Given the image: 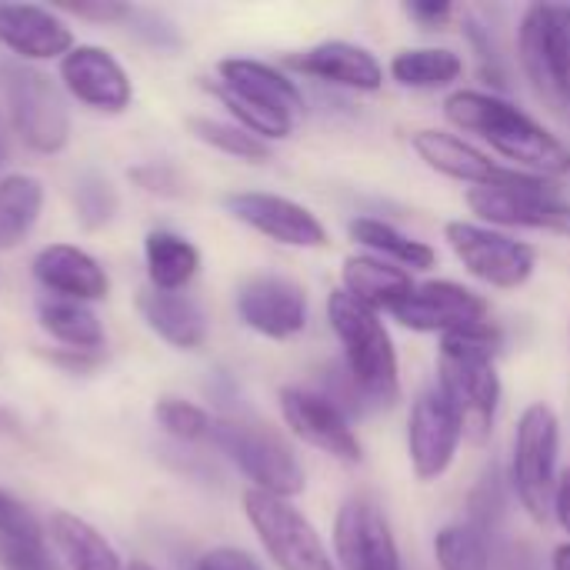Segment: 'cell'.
Listing matches in <instances>:
<instances>
[{
    "label": "cell",
    "mask_w": 570,
    "mask_h": 570,
    "mask_svg": "<svg viewBox=\"0 0 570 570\" xmlns=\"http://www.w3.org/2000/svg\"><path fill=\"white\" fill-rule=\"evenodd\" d=\"M234 304L244 327L267 341H291L307 327V291L291 277H250L237 287Z\"/></svg>",
    "instance_id": "cell-17"
},
{
    "label": "cell",
    "mask_w": 570,
    "mask_h": 570,
    "mask_svg": "<svg viewBox=\"0 0 570 570\" xmlns=\"http://www.w3.org/2000/svg\"><path fill=\"white\" fill-rule=\"evenodd\" d=\"M434 561L441 570H491V544L481 524L454 521L434 534Z\"/></svg>",
    "instance_id": "cell-31"
},
{
    "label": "cell",
    "mask_w": 570,
    "mask_h": 570,
    "mask_svg": "<svg viewBox=\"0 0 570 570\" xmlns=\"http://www.w3.org/2000/svg\"><path fill=\"white\" fill-rule=\"evenodd\" d=\"M444 240L471 277L494 291H518L538 267V250L498 227L474 220H448Z\"/></svg>",
    "instance_id": "cell-11"
},
{
    "label": "cell",
    "mask_w": 570,
    "mask_h": 570,
    "mask_svg": "<svg viewBox=\"0 0 570 570\" xmlns=\"http://www.w3.org/2000/svg\"><path fill=\"white\" fill-rule=\"evenodd\" d=\"M130 177H134L144 190H150V194H180V190H177V177H174V170H167V167L147 164V167H137Z\"/></svg>",
    "instance_id": "cell-39"
},
{
    "label": "cell",
    "mask_w": 570,
    "mask_h": 570,
    "mask_svg": "<svg viewBox=\"0 0 570 570\" xmlns=\"http://www.w3.org/2000/svg\"><path fill=\"white\" fill-rule=\"evenodd\" d=\"M137 314L144 317V324L164 344H170L177 351H197L207 341V314L184 291L140 287V294H137Z\"/></svg>",
    "instance_id": "cell-23"
},
{
    "label": "cell",
    "mask_w": 570,
    "mask_h": 570,
    "mask_svg": "<svg viewBox=\"0 0 570 570\" xmlns=\"http://www.w3.org/2000/svg\"><path fill=\"white\" fill-rule=\"evenodd\" d=\"M461 73L464 57L448 47H407L391 60V77L411 90H441L461 80Z\"/></svg>",
    "instance_id": "cell-30"
},
{
    "label": "cell",
    "mask_w": 570,
    "mask_h": 570,
    "mask_svg": "<svg viewBox=\"0 0 570 570\" xmlns=\"http://www.w3.org/2000/svg\"><path fill=\"white\" fill-rule=\"evenodd\" d=\"M468 207L488 227H514V230H551L570 237V200L561 197L554 180L538 174H518L501 187H471Z\"/></svg>",
    "instance_id": "cell-9"
},
{
    "label": "cell",
    "mask_w": 570,
    "mask_h": 570,
    "mask_svg": "<svg viewBox=\"0 0 570 570\" xmlns=\"http://www.w3.org/2000/svg\"><path fill=\"white\" fill-rule=\"evenodd\" d=\"M144 261L157 291H184L200 274V250L174 230H150L144 237Z\"/></svg>",
    "instance_id": "cell-27"
},
{
    "label": "cell",
    "mask_w": 570,
    "mask_h": 570,
    "mask_svg": "<svg viewBox=\"0 0 570 570\" xmlns=\"http://www.w3.org/2000/svg\"><path fill=\"white\" fill-rule=\"evenodd\" d=\"M464 434V417L448 401V394L438 384L424 387L407 414V461L417 481H441L451 471Z\"/></svg>",
    "instance_id": "cell-12"
},
{
    "label": "cell",
    "mask_w": 570,
    "mask_h": 570,
    "mask_svg": "<svg viewBox=\"0 0 570 570\" xmlns=\"http://www.w3.org/2000/svg\"><path fill=\"white\" fill-rule=\"evenodd\" d=\"M351 237L357 244H364L374 257H384L404 271H431L438 264V250L428 244V240H417V237H407L404 230H397L394 224L387 220H377V217H354L347 224Z\"/></svg>",
    "instance_id": "cell-28"
},
{
    "label": "cell",
    "mask_w": 570,
    "mask_h": 570,
    "mask_svg": "<svg viewBox=\"0 0 570 570\" xmlns=\"http://www.w3.org/2000/svg\"><path fill=\"white\" fill-rule=\"evenodd\" d=\"M30 271H33V281L50 297L97 304V301H104L110 294L107 271L100 267L97 257H90L77 244H47V247H40Z\"/></svg>",
    "instance_id": "cell-21"
},
{
    "label": "cell",
    "mask_w": 570,
    "mask_h": 570,
    "mask_svg": "<svg viewBox=\"0 0 570 570\" xmlns=\"http://www.w3.org/2000/svg\"><path fill=\"white\" fill-rule=\"evenodd\" d=\"M0 570H67L63 561L47 548V538L37 541H17L0 538Z\"/></svg>",
    "instance_id": "cell-35"
},
{
    "label": "cell",
    "mask_w": 570,
    "mask_h": 570,
    "mask_svg": "<svg viewBox=\"0 0 570 570\" xmlns=\"http://www.w3.org/2000/svg\"><path fill=\"white\" fill-rule=\"evenodd\" d=\"M154 417L160 424L164 434L177 438V441H207L210 438V428H214V417L194 404V401H184V397H160L154 404Z\"/></svg>",
    "instance_id": "cell-34"
},
{
    "label": "cell",
    "mask_w": 570,
    "mask_h": 570,
    "mask_svg": "<svg viewBox=\"0 0 570 570\" xmlns=\"http://www.w3.org/2000/svg\"><path fill=\"white\" fill-rule=\"evenodd\" d=\"M43 210V180L33 174L0 177V250L20 247Z\"/></svg>",
    "instance_id": "cell-29"
},
{
    "label": "cell",
    "mask_w": 570,
    "mask_h": 570,
    "mask_svg": "<svg viewBox=\"0 0 570 570\" xmlns=\"http://www.w3.org/2000/svg\"><path fill=\"white\" fill-rule=\"evenodd\" d=\"M207 441L224 451V458L250 481L254 491L287 501L304 494L307 474L277 428L247 417H214Z\"/></svg>",
    "instance_id": "cell-5"
},
{
    "label": "cell",
    "mask_w": 570,
    "mask_h": 570,
    "mask_svg": "<svg viewBox=\"0 0 570 570\" xmlns=\"http://www.w3.org/2000/svg\"><path fill=\"white\" fill-rule=\"evenodd\" d=\"M120 200H117V190L107 177L87 170L73 180V210H77V220L87 227V230H97L104 224L114 220Z\"/></svg>",
    "instance_id": "cell-33"
},
{
    "label": "cell",
    "mask_w": 570,
    "mask_h": 570,
    "mask_svg": "<svg viewBox=\"0 0 570 570\" xmlns=\"http://www.w3.org/2000/svg\"><path fill=\"white\" fill-rule=\"evenodd\" d=\"M130 570H157V568H150V564H144V561H130Z\"/></svg>",
    "instance_id": "cell-44"
},
{
    "label": "cell",
    "mask_w": 570,
    "mask_h": 570,
    "mask_svg": "<svg viewBox=\"0 0 570 570\" xmlns=\"http://www.w3.org/2000/svg\"><path fill=\"white\" fill-rule=\"evenodd\" d=\"M187 127H190V134L200 144H207V147H214V150H220V154H227L234 160H247V164L271 160V144L261 140V137H254L250 130H244L237 124L214 120V117H190Z\"/></svg>",
    "instance_id": "cell-32"
},
{
    "label": "cell",
    "mask_w": 570,
    "mask_h": 570,
    "mask_svg": "<svg viewBox=\"0 0 570 570\" xmlns=\"http://www.w3.org/2000/svg\"><path fill=\"white\" fill-rule=\"evenodd\" d=\"M47 538L67 570H130L117 548L83 518L70 511H53L47 521Z\"/></svg>",
    "instance_id": "cell-25"
},
{
    "label": "cell",
    "mask_w": 570,
    "mask_h": 570,
    "mask_svg": "<svg viewBox=\"0 0 570 570\" xmlns=\"http://www.w3.org/2000/svg\"><path fill=\"white\" fill-rule=\"evenodd\" d=\"M561 458V421L554 407L544 401L524 407L514 428V444H511V488L528 511L531 521L544 524L554 514V491H558V468Z\"/></svg>",
    "instance_id": "cell-7"
},
{
    "label": "cell",
    "mask_w": 570,
    "mask_h": 570,
    "mask_svg": "<svg viewBox=\"0 0 570 570\" xmlns=\"http://www.w3.org/2000/svg\"><path fill=\"white\" fill-rule=\"evenodd\" d=\"M60 83L73 100L100 114H124L134 104L130 73L107 47L97 43H77L60 60Z\"/></svg>",
    "instance_id": "cell-18"
},
{
    "label": "cell",
    "mask_w": 570,
    "mask_h": 570,
    "mask_svg": "<svg viewBox=\"0 0 570 570\" xmlns=\"http://www.w3.org/2000/svg\"><path fill=\"white\" fill-rule=\"evenodd\" d=\"M501 331L484 321L441 337L438 347V387L464 417V428L474 441H484L494 431L501 407V374H498Z\"/></svg>",
    "instance_id": "cell-2"
},
{
    "label": "cell",
    "mask_w": 570,
    "mask_h": 570,
    "mask_svg": "<svg viewBox=\"0 0 570 570\" xmlns=\"http://www.w3.org/2000/svg\"><path fill=\"white\" fill-rule=\"evenodd\" d=\"M284 67H291L294 73L324 80L331 87H344V90H357V94H374L384 87V67L381 60L351 40H324L314 43L307 50L287 53Z\"/></svg>",
    "instance_id": "cell-19"
},
{
    "label": "cell",
    "mask_w": 570,
    "mask_h": 570,
    "mask_svg": "<svg viewBox=\"0 0 570 570\" xmlns=\"http://www.w3.org/2000/svg\"><path fill=\"white\" fill-rule=\"evenodd\" d=\"M444 117L464 130L478 134L491 144L494 154L511 160L514 170L538 174V177H564L570 174V147L551 134L541 120H534L518 104L488 94V90H454L444 100Z\"/></svg>",
    "instance_id": "cell-1"
},
{
    "label": "cell",
    "mask_w": 570,
    "mask_h": 570,
    "mask_svg": "<svg viewBox=\"0 0 570 570\" xmlns=\"http://www.w3.org/2000/svg\"><path fill=\"white\" fill-rule=\"evenodd\" d=\"M224 210L237 224L264 234L274 244L304 247V250L327 247V227L321 224V217L291 197L267 194V190H237L224 197Z\"/></svg>",
    "instance_id": "cell-15"
},
{
    "label": "cell",
    "mask_w": 570,
    "mask_h": 570,
    "mask_svg": "<svg viewBox=\"0 0 570 570\" xmlns=\"http://www.w3.org/2000/svg\"><path fill=\"white\" fill-rule=\"evenodd\" d=\"M0 43L20 60H63L77 47L70 23L37 3H0Z\"/></svg>",
    "instance_id": "cell-22"
},
{
    "label": "cell",
    "mask_w": 570,
    "mask_h": 570,
    "mask_svg": "<svg viewBox=\"0 0 570 570\" xmlns=\"http://www.w3.org/2000/svg\"><path fill=\"white\" fill-rule=\"evenodd\" d=\"M327 321L344 347V367L357 397L387 407L401 397V364L384 317L344 291L327 297Z\"/></svg>",
    "instance_id": "cell-4"
},
{
    "label": "cell",
    "mask_w": 570,
    "mask_h": 570,
    "mask_svg": "<svg viewBox=\"0 0 570 570\" xmlns=\"http://www.w3.org/2000/svg\"><path fill=\"white\" fill-rule=\"evenodd\" d=\"M411 147L431 170H438L458 184H471V187H501L521 174L511 164L491 160V154L478 150L474 144H468L464 137L448 134V130H414Z\"/></svg>",
    "instance_id": "cell-20"
},
{
    "label": "cell",
    "mask_w": 570,
    "mask_h": 570,
    "mask_svg": "<svg viewBox=\"0 0 570 570\" xmlns=\"http://www.w3.org/2000/svg\"><path fill=\"white\" fill-rule=\"evenodd\" d=\"M194 570H264V564H261L250 551L224 544V548L204 551V554L197 558V568Z\"/></svg>",
    "instance_id": "cell-37"
},
{
    "label": "cell",
    "mask_w": 570,
    "mask_h": 570,
    "mask_svg": "<svg viewBox=\"0 0 570 570\" xmlns=\"http://www.w3.org/2000/svg\"><path fill=\"white\" fill-rule=\"evenodd\" d=\"M10 428H13V421H10V417H7V414L0 411V434H7Z\"/></svg>",
    "instance_id": "cell-43"
},
{
    "label": "cell",
    "mask_w": 570,
    "mask_h": 570,
    "mask_svg": "<svg viewBox=\"0 0 570 570\" xmlns=\"http://www.w3.org/2000/svg\"><path fill=\"white\" fill-rule=\"evenodd\" d=\"M551 570H570V541L554 551V558H551Z\"/></svg>",
    "instance_id": "cell-42"
},
{
    "label": "cell",
    "mask_w": 570,
    "mask_h": 570,
    "mask_svg": "<svg viewBox=\"0 0 570 570\" xmlns=\"http://www.w3.org/2000/svg\"><path fill=\"white\" fill-rule=\"evenodd\" d=\"M10 124L33 154H60L70 144V110L60 87L33 67L0 63Z\"/></svg>",
    "instance_id": "cell-8"
},
{
    "label": "cell",
    "mask_w": 570,
    "mask_h": 570,
    "mask_svg": "<svg viewBox=\"0 0 570 570\" xmlns=\"http://www.w3.org/2000/svg\"><path fill=\"white\" fill-rule=\"evenodd\" d=\"M404 13L424 30H438L454 17V7L448 0H414V3H404Z\"/></svg>",
    "instance_id": "cell-38"
},
{
    "label": "cell",
    "mask_w": 570,
    "mask_h": 570,
    "mask_svg": "<svg viewBox=\"0 0 570 570\" xmlns=\"http://www.w3.org/2000/svg\"><path fill=\"white\" fill-rule=\"evenodd\" d=\"M70 13L83 17V20H97V23H120L134 17V7L127 3H77L70 7Z\"/></svg>",
    "instance_id": "cell-40"
},
{
    "label": "cell",
    "mask_w": 570,
    "mask_h": 570,
    "mask_svg": "<svg viewBox=\"0 0 570 570\" xmlns=\"http://www.w3.org/2000/svg\"><path fill=\"white\" fill-rule=\"evenodd\" d=\"M391 317L417 334H454L474 324L491 321V304L454 281H424L414 284V291L391 311Z\"/></svg>",
    "instance_id": "cell-16"
},
{
    "label": "cell",
    "mask_w": 570,
    "mask_h": 570,
    "mask_svg": "<svg viewBox=\"0 0 570 570\" xmlns=\"http://www.w3.org/2000/svg\"><path fill=\"white\" fill-rule=\"evenodd\" d=\"M244 518L277 570H337L317 528L287 498L244 491Z\"/></svg>",
    "instance_id": "cell-10"
},
{
    "label": "cell",
    "mask_w": 570,
    "mask_h": 570,
    "mask_svg": "<svg viewBox=\"0 0 570 570\" xmlns=\"http://www.w3.org/2000/svg\"><path fill=\"white\" fill-rule=\"evenodd\" d=\"M341 291L351 294L354 301H361L364 307L377 311V314H391L411 291H414V277L411 271L374 257V254H354L344 261L341 267Z\"/></svg>",
    "instance_id": "cell-24"
},
{
    "label": "cell",
    "mask_w": 570,
    "mask_h": 570,
    "mask_svg": "<svg viewBox=\"0 0 570 570\" xmlns=\"http://www.w3.org/2000/svg\"><path fill=\"white\" fill-rule=\"evenodd\" d=\"M37 321L53 341H60L67 351H77V354H100V347L107 341L100 317L80 301H63V297L43 294L37 301Z\"/></svg>",
    "instance_id": "cell-26"
},
{
    "label": "cell",
    "mask_w": 570,
    "mask_h": 570,
    "mask_svg": "<svg viewBox=\"0 0 570 570\" xmlns=\"http://www.w3.org/2000/svg\"><path fill=\"white\" fill-rule=\"evenodd\" d=\"M558 524H561V531L570 538V464L561 471V478H558V491H554V514H551Z\"/></svg>",
    "instance_id": "cell-41"
},
{
    "label": "cell",
    "mask_w": 570,
    "mask_h": 570,
    "mask_svg": "<svg viewBox=\"0 0 570 570\" xmlns=\"http://www.w3.org/2000/svg\"><path fill=\"white\" fill-rule=\"evenodd\" d=\"M518 60L538 100L570 127V7L531 3L518 27Z\"/></svg>",
    "instance_id": "cell-6"
},
{
    "label": "cell",
    "mask_w": 570,
    "mask_h": 570,
    "mask_svg": "<svg viewBox=\"0 0 570 570\" xmlns=\"http://www.w3.org/2000/svg\"><path fill=\"white\" fill-rule=\"evenodd\" d=\"M207 90L227 107L237 127L261 140H284L294 134L297 114H304L301 87L277 67L250 57H227L217 63V80Z\"/></svg>",
    "instance_id": "cell-3"
},
{
    "label": "cell",
    "mask_w": 570,
    "mask_h": 570,
    "mask_svg": "<svg viewBox=\"0 0 570 570\" xmlns=\"http://www.w3.org/2000/svg\"><path fill=\"white\" fill-rule=\"evenodd\" d=\"M334 561L341 570H404L391 521L374 498L351 494L337 508Z\"/></svg>",
    "instance_id": "cell-13"
},
{
    "label": "cell",
    "mask_w": 570,
    "mask_h": 570,
    "mask_svg": "<svg viewBox=\"0 0 570 570\" xmlns=\"http://www.w3.org/2000/svg\"><path fill=\"white\" fill-rule=\"evenodd\" d=\"M0 538H17V541L47 538V528L37 521V514L3 488H0Z\"/></svg>",
    "instance_id": "cell-36"
},
{
    "label": "cell",
    "mask_w": 570,
    "mask_h": 570,
    "mask_svg": "<svg viewBox=\"0 0 570 570\" xmlns=\"http://www.w3.org/2000/svg\"><path fill=\"white\" fill-rule=\"evenodd\" d=\"M277 401H281L284 424L291 428L294 438H301L304 444L324 451L327 458L341 464H361L364 458L361 438L351 428V417L344 414V407L331 394L311 391V387H284Z\"/></svg>",
    "instance_id": "cell-14"
}]
</instances>
